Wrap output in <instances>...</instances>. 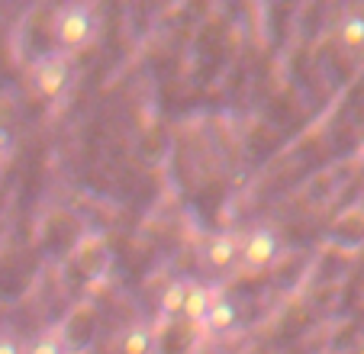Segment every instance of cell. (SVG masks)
Listing matches in <instances>:
<instances>
[{
    "label": "cell",
    "instance_id": "5b68a950",
    "mask_svg": "<svg viewBox=\"0 0 364 354\" xmlns=\"http://www.w3.org/2000/svg\"><path fill=\"white\" fill-rule=\"evenodd\" d=\"M223 284H213V280H200V277H187L184 280V306H181V319L191 322L200 332L206 313L213 306V300L220 296Z\"/></svg>",
    "mask_w": 364,
    "mask_h": 354
},
{
    "label": "cell",
    "instance_id": "7a4b0ae2",
    "mask_svg": "<svg viewBox=\"0 0 364 354\" xmlns=\"http://www.w3.org/2000/svg\"><path fill=\"white\" fill-rule=\"evenodd\" d=\"M284 258V239L281 229L271 222H252L242 229V248H239V274L258 277L271 271Z\"/></svg>",
    "mask_w": 364,
    "mask_h": 354
},
{
    "label": "cell",
    "instance_id": "7c38bea8",
    "mask_svg": "<svg viewBox=\"0 0 364 354\" xmlns=\"http://www.w3.org/2000/svg\"><path fill=\"white\" fill-rule=\"evenodd\" d=\"M10 145H14V139H10V129L4 123H0V155H7Z\"/></svg>",
    "mask_w": 364,
    "mask_h": 354
},
{
    "label": "cell",
    "instance_id": "30bf717a",
    "mask_svg": "<svg viewBox=\"0 0 364 354\" xmlns=\"http://www.w3.org/2000/svg\"><path fill=\"white\" fill-rule=\"evenodd\" d=\"M184 280H174V284L165 290V296H161V319L181 316V306H184Z\"/></svg>",
    "mask_w": 364,
    "mask_h": 354
},
{
    "label": "cell",
    "instance_id": "8992f818",
    "mask_svg": "<svg viewBox=\"0 0 364 354\" xmlns=\"http://www.w3.org/2000/svg\"><path fill=\"white\" fill-rule=\"evenodd\" d=\"M159 341V322L136 319L113 335V354H151Z\"/></svg>",
    "mask_w": 364,
    "mask_h": 354
},
{
    "label": "cell",
    "instance_id": "52a82bcc",
    "mask_svg": "<svg viewBox=\"0 0 364 354\" xmlns=\"http://www.w3.org/2000/svg\"><path fill=\"white\" fill-rule=\"evenodd\" d=\"M235 328H239V303H235L226 290H220V296L213 300V306H210V313H206L200 332L213 335V338H223V335L235 332Z\"/></svg>",
    "mask_w": 364,
    "mask_h": 354
},
{
    "label": "cell",
    "instance_id": "9c48e42d",
    "mask_svg": "<svg viewBox=\"0 0 364 354\" xmlns=\"http://www.w3.org/2000/svg\"><path fill=\"white\" fill-rule=\"evenodd\" d=\"M338 45L345 48L348 55H364V14L361 10H351L338 20Z\"/></svg>",
    "mask_w": 364,
    "mask_h": 354
},
{
    "label": "cell",
    "instance_id": "ba28073f",
    "mask_svg": "<svg viewBox=\"0 0 364 354\" xmlns=\"http://www.w3.org/2000/svg\"><path fill=\"white\" fill-rule=\"evenodd\" d=\"M23 354H75V348H71L65 326H46L29 335Z\"/></svg>",
    "mask_w": 364,
    "mask_h": 354
},
{
    "label": "cell",
    "instance_id": "8fae6325",
    "mask_svg": "<svg viewBox=\"0 0 364 354\" xmlns=\"http://www.w3.org/2000/svg\"><path fill=\"white\" fill-rule=\"evenodd\" d=\"M26 338L14 332V328H0V354H23Z\"/></svg>",
    "mask_w": 364,
    "mask_h": 354
},
{
    "label": "cell",
    "instance_id": "277c9868",
    "mask_svg": "<svg viewBox=\"0 0 364 354\" xmlns=\"http://www.w3.org/2000/svg\"><path fill=\"white\" fill-rule=\"evenodd\" d=\"M239 248H242V229L210 232L203 245H200V267L213 280L239 274Z\"/></svg>",
    "mask_w": 364,
    "mask_h": 354
},
{
    "label": "cell",
    "instance_id": "3957f363",
    "mask_svg": "<svg viewBox=\"0 0 364 354\" xmlns=\"http://www.w3.org/2000/svg\"><path fill=\"white\" fill-rule=\"evenodd\" d=\"M29 87L39 100L55 103L62 100L65 94L71 90V81H75V71H71V58L62 52H42L36 55L26 68Z\"/></svg>",
    "mask_w": 364,
    "mask_h": 354
},
{
    "label": "cell",
    "instance_id": "6da1fadb",
    "mask_svg": "<svg viewBox=\"0 0 364 354\" xmlns=\"http://www.w3.org/2000/svg\"><path fill=\"white\" fill-rule=\"evenodd\" d=\"M100 29H103L100 7L87 4V0H71V4H62L52 14V42H55V52L68 55V58L94 45Z\"/></svg>",
    "mask_w": 364,
    "mask_h": 354
}]
</instances>
